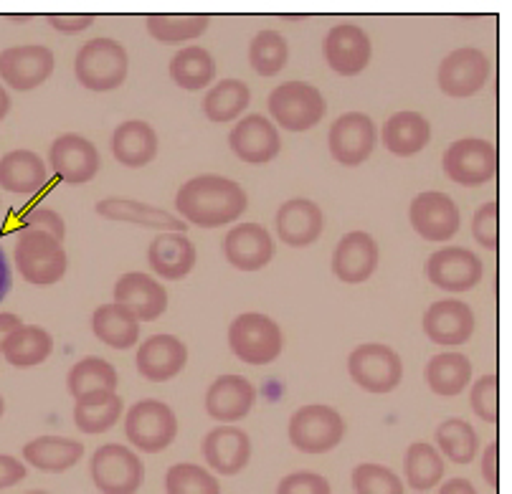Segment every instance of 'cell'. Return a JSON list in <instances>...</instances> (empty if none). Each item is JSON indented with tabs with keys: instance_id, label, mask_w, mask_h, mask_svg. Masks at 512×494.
Instances as JSON below:
<instances>
[{
	"instance_id": "1",
	"label": "cell",
	"mask_w": 512,
	"mask_h": 494,
	"mask_svg": "<svg viewBox=\"0 0 512 494\" xmlns=\"http://www.w3.org/2000/svg\"><path fill=\"white\" fill-rule=\"evenodd\" d=\"M249 198L236 180L224 175H196L180 185L175 208L183 221L201 228H218L244 216Z\"/></svg>"
},
{
	"instance_id": "2",
	"label": "cell",
	"mask_w": 512,
	"mask_h": 494,
	"mask_svg": "<svg viewBox=\"0 0 512 494\" xmlns=\"http://www.w3.org/2000/svg\"><path fill=\"white\" fill-rule=\"evenodd\" d=\"M127 69H130V56L125 46L107 36L87 41L74 59L77 82L97 94L120 89L127 79Z\"/></svg>"
},
{
	"instance_id": "3",
	"label": "cell",
	"mask_w": 512,
	"mask_h": 494,
	"mask_svg": "<svg viewBox=\"0 0 512 494\" xmlns=\"http://www.w3.org/2000/svg\"><path fill=\"white\" fill-rule=\"evenodd\" d=\"M229 348L241 363L269 365L282 355L284 335L282 327L267 315L244 312L229 327Z\"/></svg>"
},
{
	"instance_id": "4",
	"label": "cell",
	"mask_w": 512,
	"mask_h": 494,
	"mask_svg": "<svg viewBox=\"0 0 512 494\" xmlns=\"http://www.w3.org/2000/svg\"><path fill=\"white\" fill-rule=\"evenodd\" d=\"M13 259H16L21 277L36 287H51V284L61 282L69 269V256H66L61 241L51 239L49 234H33V231H23L18 236Z\"/></svg>"
},
{
	"instance_id": "5",
	"label": "cell",
	"mask_w": 512,
	"mask_h": 494,
	"mask_svg": "<svg viewBox=\"0 0 512 494\" xmlns=\"http://www.w3.org/2000/svg\"><path fill=\"white\" fill-rule=\"evenodd\" d=\"M325 97L307 82H284L269 94V114L282 130L307 132L325 117Z\"/></svg>"
},
{
	"instance_id": "6",
	"label": "cell",
	"mask_w": 512,
	"mask_h": 494,
	"mask_svg": "<svg viewBox=\"0 0 512 494\" xmlns=\"http://www.w3.org/2000/svg\"><path fill=\"white\" fill-rule=\"evenodd\" d=\"M345 439V421L335 408L310 403L289 418V441L302 454H325Z\"/></svg>"
},
{
	"instance_id": "7",
	"label": "cell",
	"mask_w": 512,
	"mask_h": 494,
	"mask_svg": "<svg viewBox=\"0 0 512 494\" xmlns=\"http://www.w3.org/2000/svg\"><path fill=\"white\" fill-rule=\"evenodd\" d=\"M348 373L358 388L365 393H391L401 386L404 363L398 353L383 342H365L350 353Z\"/></svg>"
},
{
	"instance_id": "8",
	"label": "cell",
	"mask_w": 512,
	"mask_h": 494,
	"mask_svg": "<svg viewBox=\"0 0 512 494\" xmlns=\"http://www.w3.org/2000/svg\"><path fill=\"white\" fill-rule=\"evenodd\" d=\"M125 436L135 449L145 454H158L168 449L178 436V418L168 403L145 398L127 411Z\"/></svg>"
},
{
	"instance_id": "9",
	"label": "cell",
	"mask_w": 512,
	"mask_h": 494,
	"mask_svg": "<svg viewBox=\"0 0 512 494\" xmlns=\"http://www.w3.org/2000/svg\"><path fill=\"white\" fill-rule=\"evenodd\" d=\"M94 487L102 494H137L145 479L142 459L122 444H104L94 451L92 464Z\"/></svg>"
},
{
	"instance_id": "10",
	"label": "cell",
	"mask_w": 512,
	"mask_h": 494,
	"mask_svg": "<svg viewBox=\"0 0 512 494\" xmlns=\"http://www.w3.org/2000/svg\"><path fill=\"white\" fill-rule=\"evenodd\" d=\"M442 168L449 180L467 188L490 183L497 175V150L482 137H464L452 142L444 152Z\"/></svg>"
},
{
	"instance_id": "11",
	"label": "cell",
	"mask_w": 512,
	"mask_h": 494,
	"mask_svg": "<svg viewBox=\"0 0 512 494\" xmlns=\"http://www.w3.org/2000/svg\"><path fill=\"white\" fill-rule=\"evenodd\" d=\"M487 76H490L487 54H482L480 49H472V46H464V49L444 56L439 71H436V82L447 97L464 99L480 92L487 84Z\"/></svg>"
},
{
	"instance_id": "12",
	"label": "cell",
	"mask_w": 512,
	"mask_h": 494,
	"mask_svg": "<svg viewBox=\"0 0 512 494\" xmlns=\"http://www.w3.org/2000/svg\"><path fill=\"white\" fill-rule=\"evenodd\" d=\"M482 274H485V266H482L480 256H474L462 246H447L426 259V279L444 292H467L480 284Z\"/></svg>"
},
{
	"instance_id": "13",
	"label": "cell",
	"mask_w": 512,
	"mask_h": 494,
	"mask_svg": "<svg viewBox=\"0 0 512 494\" xmlns=\"http://www.w3.org/2000/svg\"><path fill=\"white\" fill-rule=\"evenodd\" d=\"M330 155L345 168H358L373 155L376 147V125L368 114L348 112L333 122L327 135Z\"/></svg>"
},
{
	"instance_id": "14",
	"label": "cell",
	"mask_w": 512,
	"mask_h": 494,
	"mask_svg": "<svg viewBox=\"0 0 512 494\" xmlns=\"http://www.w3.org/2000/svg\"><path fill=\"white\" fill-rule=\"evenodd\" d=\"M56 59L46 46H11L0 54V79L16 92H33L54 74Z\"/></svg>"
},
{
	"instance_id": "15",
	"label": "cell",
	"mask_w": 512,
	"mask_h": 494,
	"mask_svg": "<svg viewBox=\"0 0 512 494\" xmlns=\"http://www.w3.org/2000/svg\"><path fill=\"white\" fill-rule=\"evenodd\" d=\"M49 165L59 180L69 185H84L99 173V152L87 137L66 132L51 142Z\"/></svg>"
},
{
	"instance_id": "16",
	"label": "cell",
	"mask_w": 512,
	"mask_h": 494,
	"mask_svg": "<svg viewBox=\"0 0 512 494\" xmlns=\"http://www.w3.org/2000/svg\"><path fill=\"white\" fill-rule=\"evenodd\" d=\"M409 218L416 234L426 241H449L452 236H457L459 226H462L457 203L439 190L416 196L411 201Z\"/></svg>"
},
{
	"instance_id": "17",
	"label": "cell",
	"mask_w": 512,
	"mask_h": 494,
	"mask_svg": "<svg viewBox=\"0 0 512 494\" xmlns=\"http://www.w3.org/2000/svg\"><path fill=\"white\" fill-rule=\"evenodd\" d=\"M327 66L340 76H355L365 71V66L371 64V38L355 23H338L327 31L325 44Z\"/></svg>"
},
{
	"instance_id": "18",
	"label": "cell",
	"mask_w": 512,
	"mask_h": 494,
	"mask_svg": "<svg viewBox=\"0 0 512 494\" xmlns=\"http://www.w3.org/2000/svg\"><path fill=\"white\" fill-rule=\"evenodd\" d=\"M229 145L239 160L249 165L272 163L282 150V137L277 127L264 114H246L244 120L236 122L229 135Z\"/></svg>"
},
{
	"instance_id": "19",
	"label": "cell",
	"mask_w": 512,
	"mask_h": 494,
	"mask_svg": "<svg viewBox=\"0 0 512 494\" xmlns=\"http://www.w3.org/2000/svg\"><path fill=\"white\" fill-rule=\"evenodd\" d=\"M424 332L431 342L457 348L472 337L474 312L462 299H439L426 310Z\"/></svg>"
},
{
	"instance_id": "20",
	"label": "cell",
	"mask_w": 512,
	"mask_h": 494,
	"mask_svg": "<svg viewBox=\"0 0 512 494\" xmlns=\"http://www.w3.org/2000/svg\"><path fill=\"white\" fill-rule=\"evenodd\" d=\"M117 304L127 307L140 322H155L168 310V292L163 284L148 274L130 272L122 274L112 292Z\"/></svg>"
},
{
	"instance_id": "21",
	"label": "cell",
	"mask_w": 512,
	"mask_h": 494,
	"mask_svg": "<svg viewBox=\"0 0 512 494\" xmlns=\"http://www.w3.org/2000/svg\"><path fill=\"white\" fill-rule=\"evenodd\" d=\"M277 236L287 246L295 249H305V246L315 244L325 231V216L322 208L310 198H289L279 206L277 216Z\"/></svg>"
},
{
	"instance_id": "22",
	"label": "cell",
	"mask_w": 512,
	"mask_h": 494,
	"mask_svg": "<svg viewBox=\"0 0 512 494\" xmlns=\"http://www.w3.org/2000/svg\"><path fill=\"white\" fill-rule=\"evenodd\" d=\"M188 363V348L175 335H153L137 348L135 365L142 378L165 383L175 378Z\"/></svg>"
},
{
	"instance_id": "23",
	"label": "cell",
	"mask_w": 512,
	"mask_h": 494,
	"mask_svg": "<svg viewBox=\"0 0 512 494\" xmlns=\"http://www.w3.org/2000/svg\"><path fill=\"white\" fill-rule=\"evenodd\" d=\"M201 451L213 472L234 477V474L244 472L246 464H249L251 439L246 431L236 429V426H218V429L208 431Z\"/></svg>"
},
{
	"instance_id": "24",
	"label": "cell",
	"mask_w": 512,
	"mask_h": 494,
	"mask_svg": "<svg viewBox=\"0 0 512 494\" xmlns=\"http://www.w3.org/2000/svg\"><path fill=\"white\" fill-rule=\"evenodd\" d=\"M224 256L241 272H259L272 261L274 241L259 223H239L226 234Z\"/></svg>"
},
{
	"instance_id": "25",
	"label": "cell",
	"mask_w": 512,
	"mask_h": 494,
	"mask_svg": "<svg viewBox=\"0 0 512 494\" xmlns=\"http://www.w3.org/2000/svg\"><path fill=\"white\" fill-rule=\"evenodd\" d=\"M378 266V244L365 231H350L340 239L333 254V274L345 284H363Z\"/></svg>"
},
{
	"instance_id": "26",
	"label": "cell",
	"mask_w": 512,
	"mask_h": 494,
	"mask_svg": "<svg viewBox=\"0 0 512 494\" xmlns=\"http://www.w3.org/2000/svg\"><path fill=\"white\" fill-rule=\"evenodd\" d=\"M254 401L256 391L249 380L241 378V375H221L206 391V413L213 421L234 424V421L249 416Z\"/></svg>"
},
{
	"instance_id": "27",
	"label": "cell",
	"mask_w": 512,
	"mask_h": 494,
	"mask_svg": "<svg viewBox=\"0 0 512 494\" xmlns=\"http://www.w3.org/2000/svg\"><path fill=\"white\" fill-rule=\"evenodd\" d=\"M94 211L102 218H107V221L135 223V226L142 228H155L160 234H186V221H180L178 216H170L163 208L132 201V198H104V201L94 206Z\"/></svg>"
},
{
	"instance_id": "28",
	"label": "cell",
	"mask_w": 512,
	"mask_h": 494,
	"mask_svg": "<svg viewBox=\"0 0 512 494\" xmlns=\"http://www.w3.org/2000/svg\"><path fill=\"white\" fill-rule=\"evenodd\" d=\"M49 180L41 155L33 150H11L0 158V188L13 196H31Z\"/></svg>"
},
{
	"instance_id": "29",
	"label": "cell",
	"mask_w": 512,
	"mask_h": 494,
	"mask_svg": "<svg viewBox=\"0 0 512 494\" xmlns=\"http://www.w3.org/2000/svg\"><path fill=\"white\" fill-rule=\"evenodd\" d=\"M158 135L142 120H127L112 132V155L125 168H145L158 155Z\"/></svg>"
},
{
	"instance_id": "30",
	"label": "cell",
	"mask_w": 512,
	"mask_h": 494,
	"mask_svg": "<svg viewBox=\"0 0 512 494\" xmlns=\"http://www.w3.org/2000/svg\"><path fill=\"white\" fill-rule=\"evenodd\" d=\"M148 261L158 277L178 282L186 279L196 266V246L186 234H160L148 249Z\"/></svg>"
},
{
	"instance_id": "31",
	"label": "cell",
	"mask_w": 512,
	"mask_h": 494,
	"mask_svg": "<svg viewBox=\"0 0 512 494\" xmlns=\"http://www.w3.org/2000/svg\"><path fill=\"white\" fill-rule=\"evenodd\" d=\"M431 140V125L424 114L419 112H398L391 114L383 125V145L391 155L411 158L419 155Z\"/></svg>"
},
{
	"instance_id": "32",
	"label": "cell",
	"mask_w": 512,
	"mask_h": 494,
	"mask_svg": "<svg viewBox=\"0 0 512 494\" xmlns=\"http://www.w3.org/2000/svg\"><path fill=\"white\" fill-rule=\"evenodd\" d=\"M140 325L142 322L117 302L102 304L92 315L94 337L115 350L135 348L137 340H140Z\"/></svg>"
},
{
	"instance_id": "33",
	"label": "cell",
	"mask_w": 512,
	"mask_h": 494,
	"mask_svg": "<svg viewBox=\"0 0 512 494\" xmlns=\"http://www.w3.org/2000/svg\"><path fill=\"white\" fill-rule=\"evenodd\" d=\"M84 456L82 441L59 439V436H41L23 446V459L39 472L59 474L79 464Z\"/></svg>"
},
{
	"instance_id": "34",
	"label": "cell",
	"mask_w": 512,
	"mask_h": 494,
	"mask_svg": "<svg viewBox=\"0 0 512 494\" xmlns=\"http://www.w3.org/2000/svg\"><path fill=\"white\" fill-rule=\"evenodd\" d=\"M54 350V337L39 325H23L13 335L0 342V355L13 365V368H33L49 360Z\"/></svg>"
},
{
	"instance_id": "35",
	"label": "cell",
	"mask_w": 512,
	"mask_h": 494,
	"mask_svg": "<svg viewBox=\"0 0 512 494\" xmlns=\"http://www.w3.org/2000/svg\"><path fill=\"white\" fill-rule=\"evenodd\" d=\"M426 386L434 396L454 398L467 391L469 380H472V363L462 353H442L426 363L424 370Z\"/></svg>"
},
{
	"instance_id": "36",
	"label": "cell",
	"mask_w": 512,
	"mask_h": 494,
	"mask_svg": "<svg viewBox=\"0 0 512 494\" xmlns=\"http://www.w3.org/2000/svg\"><path fill=\"white\" fill-rule=\"evenodd\" d=\"M117 383H120L117 370L107 360L97 358V355L79 360L69 370V378H66V388L74 396V401L84 396H97V393H115Z\"/></svg>"
},
{
	"instance_id": "37",
	"label": "cell",
	"mask_w": 512,
	"mask_h": 494,
	"mask_svg": "<svg viewBox=\"0 0 512 494\" xmlns=\"http://www.w3.org/2000/svg\"><path fill=\"white\" fill-rule=\"evenodd\" d=\"M122 418V398L117 393L84 396L74 403V424L82 434H104Z\"/></svg>"
},
{
	"instance_id": "38",
	"label": "cell",
	"mask_w": 512,
	"mask_h": 494,
	"mask_svg": "<svg viewBox=\"0 0 512 494\" xmlns=\"http://www.w3.org/2000/svg\"><path fill=\"white\" fill-rule=\"evenodd\" d=\"M216 76V61L203 46H188L170 59V79L186 92H201Z\"/></svg>"
},
{
	"instance_id": "39",
	"label": "cell",
	"mask_w": 512,
	"mask_h": 494,
	"mask_svg": "<svg viewBox=\"0 0 512 494\" xmlns=\"http://www.w3.org/2000/svg\"><path fill=\"white\" fill-rule=\"evenodd\" d=\"M251 92L241 79H224L203 97V114L211 122H234L249 107Z\"/></svg>"
},
{
	"instance_id": "40",
	"label": "cell",
	"mask_w": 512,
	"mask_h": 494,
	"mask_svg": "<svg viewBox=\"0 0 512 494\" xmlns=\"http://www.w3.org/2000/svg\"><path fill=\"white\" fill-rule=\"evenodd\" d=\"M406 484L416 492H429L444 479V459L442 454L426 441H416L406 449L404 459Z\"/></svg>"
},
{
	"instance_id": "41",
	"label": "cell",
	"mask_w": 512,
	"mask_h": 494,
	"mask_svg": "<svg viewBox=\"0 0 512 494\" xmlns=\"http://www.w3.org/2000/svg\"><path fill=\"white\" fill-rule=\"evenodd\" d=\"M211 26L208 16H168V13H153L145 21L150 36L160 44H183L203 36Z\"/></svg>"
},
{
	"instance_id": "42",
	"label": "cell",
	"mask_w": 512,
	"mask_h": 494,
	"mask_svg": "<svg viewBox=\"0 0 512 494\" xmlns=\"http://www.w3.org/2000/svg\"><path fill=\"white\" fill-rule=\"evenodd\" d=\"M436 444L454 464H469L477 456L480 439H477L472 424H467L464 418H447L436 426Z\"/></svg>"
},
{
	"instance_id": "43",
	"label": "cell",
	"mask_w": 512,
	"mask_h": 494,
	"mask_svg": "<svg viewBox=\"0 0 512 494\" xmlns=\"http://www.w3.org/2000/svg\"><path fill=\"white\" fill-rule=\"evenodd\" d=\"M289 46L279 31H259L249 44V64L259 76H277L287 66Z\"/></svg>"
},
{
	"instance_id": "44",
	"label": "cell",
	"mask_w": 512,
	"mask_h": 494,
	"mask_svg": "<svg viewBox=\"0 0 512 494\" xmlns=\"http://www.w3.org/2000/svg\"><path fill=\"white\" fill-rule=\"evenodd\" d=\"M165 492L168 494H221V484L203 467L191 462L173 464L165 474Z\"/></svg>"
},
{
	"instance_id": "45",
	"label": "cell",
	"mask_w": 512,
	"mask_h": 494,
	"mask_svg": "<svg viewBox=\"0 0 512 494\" xmlns=\"http://www.w3.org/2000/svg\"><path fill=\"white\" fill-rule=\"evenodd\" d=\"M355 494H406L404 482L383 464L365 462L353 469Z\"/></svg>"
},
{
	"instance_id": "46",
	"label": "cell",
	"mask_w": 512,
	"mask_h": 494,
	"mask_svg": "<svg viewBox=\"0 0 512 494\" xmlns=\"http://www.w3.org/2000/svg\"><path fill=\"white\" fill-rule=\"evenodd\" d=\"M469 403L482 421L497 424V418H500V378L490 373L474 380L472 391H469Z\"/></svg>"
},
{
	"instance_id": "47",
	"label": "cell",
	"mask_w": 512,
	"mask_h": 494,
	"mask_svg": "<svg viewBox=\"0 0 512 494\" xmlns=\"http://www.w3.org/2000/svg\"><path fill=\"white\" fill-rule=\"evenodd\" d=\"M472 236L480 246L497 251V246H500V206H497V201L477 208L472 218Z\"/></svg>"
},
{
	"instance_id": "48",
	"label": "cell",
	"mask_w": 512,
	"mask_h": 494,
	"mask_svg": "<svg viewBox=\"0 0 512 494\" xmlns=\"http://www.w3.org/2000/svg\"><path fill=\"white\" fill-rule=\"evenodd\" d=\"M23 226L26 231H33V234H49L51 239L61 241L64 244V236H66V223L64 218L59 216L56 211L51 208H31V211L23 213Z\"/></svg>"
},
{
	"instance_id": "49",
	"label": "cell",
	"mask_w": 512,
	"mask_h": 494,
	"mask_svg": "<svg viewBox=\"0 0 512 494\" xmlns=\"http://www.w3.org/2000/svg\"><path fill=\"white\" fill-rule=\"evenodd\" d=\"M277 494H333V489L322 474L295 472L279 482Z\"/></svg>"
},
{
	"instance_id": "50",
	"label": "cell",
	"mask_w": 512,
	"mask_h": 494,
	"mask_svg": "<svg viewBox=\"0 0 512 494\" xmlns=\"http://www.w3.org/2000/svg\"><path fill=\"white\" fill-rule=\"evenodd\" d=\"M23 479H26V467L18 462L16 456L0 454V489L16 487Z\"/></svg>"
},
{
	"instance_id": "51",
	"label": "cell",
	"mask_w": 512,
	"mask_h": 494,
	"mask_svg": "<svg viewBox=\"0 0 512 494\" xmlns=\"http://www.w3.org/2000/svg\"><path fill=\"white\" fill-rule=\"evenodd\" d=\"M49 26L54 31L66 33V36H74V33H82L87 28H92L94 16H49Z\"/></svg>"
},
{
	"instance_id": "52",
	"label": "cell",
	"mask_w": 512,
	"mask_h": 494,
	"mask_svg": "<svg viewBox=\"0 0 512 494\" xmlns=\"http://www.w3.org/2000/svg\"><path fill=\"white\" fill-rule=\"evenodd\" d=\"M482 474H485V482L497 489L500 484V441H492L482 454Z\"/></svg>"
},
{
	"instance_id": "53",
	"label": "cell",
	"mask_w": 512,
	"mask_h": 494,
	"mask_svg": "<svg viewBox=\"0 0 512 494\" xmlns=\"http://www.w3.org/2000/svg\"><path fill=\"white\" fill-rule=\"evenodd\" d=\"M439 494H477V489H474V484L469 479L454 477L447 484H442Z\"/></svg>"
},
{
	"instance_id": "54",
	"label": "cell",
	"mask_w": 512,
	"mask_h": 494,
	"mask_svg": "<svg viewBox=\"0 0 512 494\" xmlns=\"http://www.w3.org/2000/svg\"><path fill=\"white\" fill-rule=\"evenodd\" d=\"M21 327V317H16L13 312H0V342L6 340L8 335H13L16 330H21Z\"/></svg>"
},
{
	"instance_id": "55",
	"label": "cell",
	"mask_w": 512,
	"mask_h": 494,
	"mask_svg": "<svg viewBox=\"0 0 512 494\" xmlns=\"http://www.w3.org/2000/svg\"><path fill=\"white\" fill-rule=\"evenodd\" d=\"M11 264L6 259V251L0 249V302L6 299V294L11 292Z\"/></svg>"
},
{
	"instance_id": "56",
	"label": "cell",
	"mask_w": 512,
	"mask_h": 494,
	"mask_svg": "<svg viewBox=\"0 0 512 494\" xmlns=\"http://www.w3.org/2000/svg\"><path fill=\"white\" fill-rule=\"evenodd\" d=\"M8 112H11V97H8L6 89L0 87V122L6 120Z\"/></svg>"
},
{
	"instance_id": "57",
	"label": "cell",
	"mask_w": 512,
	"mask_h": 494,
	"mask_svg": "<svg viewBox=\"0 0 512 494\" xmlns=\"http://www.w3.org/2000/svg\"><path fill=\"white\" fill-rule=\"evenodd\" d=\"M3 413H6V401H3V396H0V418H3Z\"/></svg>"
},
{
	"instance_id": "58",
	"label": "cell",
	"mask_w": 512,
	"mask_h": 494,
	"mask_svg": "<svg viewBox=\"0 0 512 494\" xmlns=\"http://www.w3.org/2000/svg\"><path fill=\"white\" fill-rule=\"evenodd\" d=\"M26 494H49V492H41V489H33V492H26Z\"/></svg>"
}]
</instances>
